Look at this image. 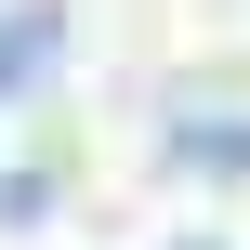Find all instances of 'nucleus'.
Wrapping results in <instances>:
<instances>
[{
  "instance_id": "nucleus-1",
  "label": "nucleus",
  "mask_w": 250,
  "mask_h": 250,
  "mask_svg": "<svg viewBox=\"0 0 250 250\" xmlns=\"http://www.w3.org/2000/svg\"><path fill=\"white\" fill-rule=\"evenodd\" d=\"M53 40H66V13H53V0H26V13H0V92H26V79L53 66Z\"/></svg>"
},
{
  "instance_id": "nucleus-2",
  "label": "nucleus",
  "mask_w": 250,
  "mask_h": 250,
  "mask_svg": "<svg viewBox=\"0 0 250 250\" xmlns=\"http://www.w3.org/2000/svg\"><path fill=\"white\" fill-rule=\"evenodd\" d=\"M171 158H185V171H250V119H185Z\"/></svg>"
}]
</instances>
